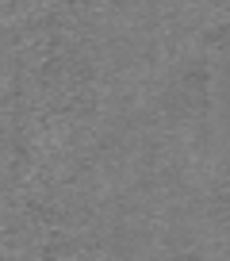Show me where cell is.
I'll list each match as a JSON object with an SVG mask.
<instances>
[{"label":"cell","mask_w":230,"mask_h":261,"mask_svg":"<svg viewBox=\"0 0 230 261\" xmlns=\"http://www.w3.org/2000/svg\"><path fill=\"white\" fill-rule=\"evenodd\" d=\"M211 139L219 154L230 158V54L215 65L211 77Z\"/></svg>","instance_id":"6da1fadb"}]
</instances>
